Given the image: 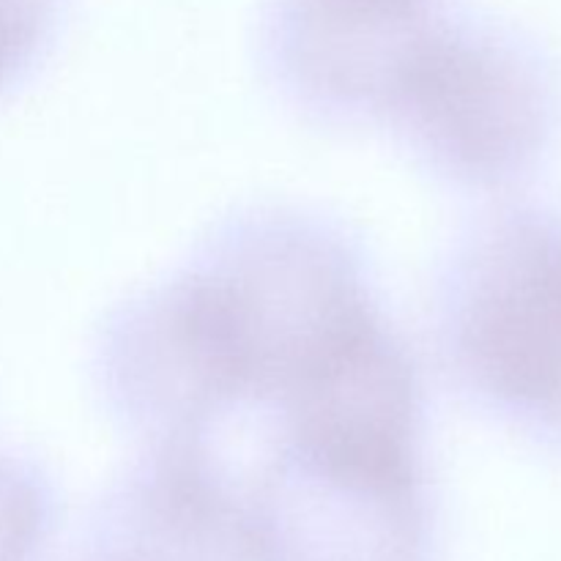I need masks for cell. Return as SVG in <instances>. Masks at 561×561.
Masks as SVG:
<instances>
[{"label": "cell", "mask_w": 561, "mask_h": 561, "mask_svg": "<svg viewBox=\"0 0 561 561\" xmlns=\"http://www.w3.org/2000/svg\"><path fill=\"white\" fill-rule=\"evenodd\" d=\"M378 316L367 261L343 225L252 208L107 318L99 376L131 425L208 436L277 398Z\"/></svg>", "instance_id": "6da1fadb"}, {"label": "cell", "mask_w": 561, "mask_h": 561, "mask_svg": "<svg viewBox=\"0 0 561 561\" xmlns=\"http://www.w3.org/2000/svg\"><path fill=\"white\" fill-rule=\"evenodd\" d=\"M436 332L477 405L561 442V217L513 206L455 244L436 285Z\"/></svg>", "instance_id": "7a4b0ae2"}, {"label": "cell", "mask_w": 561, "mask_h": 561, "mask_svg": "<svg viewBox=\"0 0 561 561\" xmlns=\"http://www.w3.org/2000/svg\"><path fill=\"white\" fill-rule=\"evenodd\" d=\"M381 124L438 179L502 190L526 179L548 151L557 85L518 31L444 5L411 53Z\"/></svg>", "instance_id": "3957f363"}, {"label": "cell", "mask_w": 561, "mask_h": 561, "mask_svg": "<svg viewBox=\"0 0 561 561\" xmlns=\"http://www.w3.org/2000/svg\"><path fill=\"white\" fill-rule=\"evenodd\" d=\"M53 520V488L33 463L0 455V561H27Z\"/></svg>", "instance_id": "277c9868"}, {"label": "cell", "mask_w": 561, "mask_h": 561, "mask_svg": "<svg viewBox=\"0 0 561 561\" xmlns=\"http://www.w3.org/2000/svg\"><path fill=\"white\" fill-rule=\"evenodd\" d=\"M64 5L66 0H0V88L36 64Z\"/></svg>", "instance_id": "5b68a950"}, {"label": "cell", "mask_w": 561, "mask_h": 561, "mask_svg": "<svg viewBox=\"0 0 561 561\" xmlns=\"http://www.w3.org/2000/svg\"><path fill=\"white\" fill-rule=\"evenodd\" d=\"M343 3L359 5V9H367V11H378V14L422 16L442 9L444 0H343Z\"/></svg>", "instance_id": "8992f818"}]
</instances>
